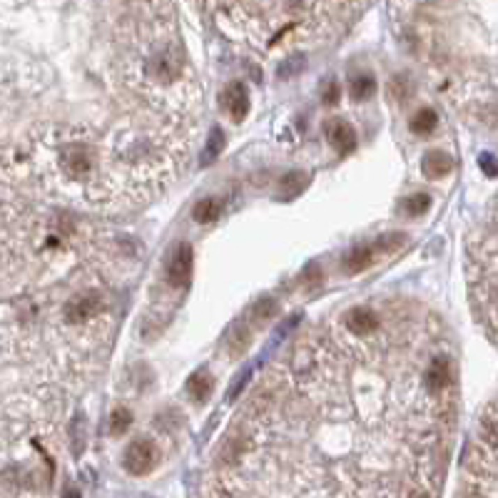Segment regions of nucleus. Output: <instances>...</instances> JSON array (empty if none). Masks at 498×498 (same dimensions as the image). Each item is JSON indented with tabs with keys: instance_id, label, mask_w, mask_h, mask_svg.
Returning a JSON list of instances; mask_svg holds the SVG:
<instances>
[{
	"instance_id": "obj_3",
	"label": "nucleus",
	"mask_w": 498,
	"mask_h": 498,
	"mask_svg": "<svg viewBox=\"0 0 498 498\" xmlns=\"http://www.w3.org/2000/svg\"><path fill=\"white\" fill-rule=\"evenodd\" d=\"M342 334L354 342H371L384 334V314L371 304H356L342 314Z\"/></svg>"
},
{
	"instance_id": "obj_5",
	"label": "nucleus",
	"mask_w": 498,
	"mask_h": 498,
	"mask_svg": "<svg viewBox=\"0 0 498 498\" xmlns=\"http://www.w3.org/2000/svg\"><path fill=\"white\" fill-rule=\"evenodd\" d=\"M192 264H195L192 244L180 242L172 252H169L167 264H165L167 287H172V289H182V287H187V282H190V277H192Z\"/></svg>"
},
{
	"instance_id": "obj_2",
	"label": "nucleus",
	"mask_w": 498,
	"mask_h": 498,
	"mask_svg": "<svg viewBox=\"0 0 498 498\" xmlns=\"http://www.w3.org/2000/svg\"><path fill=\"white\" fill-rule=\"evenodd\" d=\"M404 242H406V234H388V237H379L377 242H371V244H356V247L347 252V257H344L342 262V269L347 274L364 272L371 264H377L382 257L394 255Z\"/></svg>"
},
{
	"instance_id": "obj_16",
	"label": "nucleus",
	"mask_w": 498,
	"mask_h": 498,
	"mask_svg": "<svg viewBox=\"0 0 498 498\" xmlns=\"http://www.w3.org/2000/svg\"><path fill=\"white\" fill-rule=\"evenodd\" d=\"M70 444H73V453L80 456L82 448L87 444V421L85 416H75V421L70 423Z\"/></svg>"
},
{
	"instance_id": "obj_9",
	"label": "nucleus",
	"mask_w": 498,
	"mask_h": 498,
	"mask_svg": "<svg viewBox=\"0 0 498 498\" xmlns=\"http://www.w3.org/2000/svg\"><path fill=\"white\" fill-rule=\"evenodd\" d=\"M249 334H252V326L247 324V319L232 324V329H229V334H227V352H229V356L237 359V356H242V354L247 352Z\"/></svg>"
},
{
	"instance_id": "obj_17",
	"label": "nucleus",
	"mask_w": 498,
	"mask_h": 498,
	"mask_svg": "<svg viewBox=\"0 0 498 498\" xmlns=\"http://www.w3.org/2000/svg\"><path fill=\"white\" fill-rule=\"evenodd\" d=\"M429 207H431V197L426 195V192H416V195H412V197L404 199V204H401L404 215H409V217H421Z\"/></svg>"
},
{
	"instance_id": "obj_10",
	"label": "nucleus",
	"mask_w": 498,
	"mask_h": 498,
	"mask_svg": "<svg viewBox=\"0 0 498 498\" xmlns=\"http://www.w3.org/2000/svg\"><path fill=\"white\" fill-rule=\"evenodd\" d=\"M222 209H225V204L220 197H204L192 207V220L199 222V225H212V222L220 220Z\"/></svg>"
},
{
	"instance_id": "obj_19",
	"label": "nucleus",
	"mask_w": 498,
	"mask_h": 498,
	"mask_svg": "<svg viewBox=\"0 0 498 498\" xmlns=\"http://www.w3.org/2000/svg\"><path fill=\"white\" fill-rule=\"evenodd\" d=\"M307 185V177L301 172H294V174H289L287 180L282 182V192H279V197H284V199H289V197H294V195H299L301 192V187Z\"/></svg>"
},
{
	"instance_id": "obj_12",
	"label": "nucleus",
	"mask_w": 498,
	"mask_h": 498,
	"mask_svg": "<svg viewBox=\"0 0 498 498\" xmlns=\"http://www.w3.org/2000/svg\"><path fill=\"white\" fill-rule=\"evenodd\" d=\"M212 388H215V379L209 377V371L204 369L195 371V374L187 379V394L195 401H207L209 394H212Z\"/></svg>"
},
{
	"instance_id": "obj_11",
	"label": "nucleus",
	"mask_w": 498,
	"mask_h": 498,
	"mask_svg": "<svg viewBox=\"0 0 498 498\" xmlns=\"http://www.w3.org/2000/svg\"><path fill=\"white\" fill-rule=\"evenodd\" d=\"M374 95H377V80H374V75L361 73V75H354L352 80H349V98H352L354 103H366V100H371Z\"/></svg>"
},
{
	"instance_id": "obj_15",
	"label": "nucleus",
	"mask_w": 498,
	"mask_h": 498,
	"mask_svg": "<svg viewBox=\"0 0 498 498\" xmlns=\"http://www.w3.org/2000/svg\"><path fill=\"white\" fill-rule=\"evenodd\" d=\"M133 426V412L125 409V406H117L112 409L110 418H107V431L110 436H125V431Z\"/></svg>"
},
{
	"instance_id": "obj_14",
	"label": "nucleus",
	"mask_w": 498,
	"mask_h": 498,
	"mask_svg": "<svg viewBox=\"0 0 498 498\" xmlns=\"http://www.w3.org/2000/svg\"><path fill=\"white\" fill-rule=\"evenodd\" d=\"M277 312H279L277 299H272V296H262V299L257 301V304H252V309H249L247 324L259 326V324H264V322H269V319H274Z\"/></svg>"
},
{
	"instance_id": "obj_18",
	"label": "nucleus",
	"mask_w": 498,
	"mask_h": 498,
	"mask_svg": "<svg viewBox=\"0 0 498 498\" xmlns=\"http://www.w3.org/2000/svg\"><path fill=\"white\" fill-rule=\"evenodd\" d=\"M222 150H225V133L220 128H212L209 130L207 145H204V163L217 160L222 155Z\"/></svg>"
},
{
	"instance_id": "obj_1",
	"label": "nucleus",
	"mask_w": 498,
	"mask_h": 498,
	"mask_svg": "<svg viewBox=\"0 0 498 498\" xmlns=\"http://www.w3.org/2000/svg\"><path fill=\"white\" fill-rule=\"evenodd\" d=\"M222 30L239 35L259 50L292 47L304 40L329 33L339 13L349 6H322V3H242V6H212Z\"/></svg>"
},
{
	"instance_id": "obj_7",
	"label": "nucleus",
	"mask_w": 498,
	"mask_h": 498,
	"mask_svg": "<svg viewBox=\"0 0 498 498\" xmlns=\"http://www.w3.org/2000/svg\"><path fill=\"white\" fill-rule=\"evenodd\" d=\"M222 107L234 122H242L249 112V90L242 80H234L222 90Z\"/></svg>"
},
{
	"instance_id": "obj_13",
	"label": "nucleus",
	"mask_w": 498,
	"mask_h": 498,
	"mask_svg": "<svg viewBox=\"0 0 498 498\" xmlns=\"http://www.w3.org/2000/svg\"><path fill=\"white\" fill-rule=\"evenodd\" d=\"M439 128V115L431 107H421L416 110V115L409 120V130H412L416 137H429L434 130Z\"/></svg>"
},
{
	"instance_id": "obj_20",
	"label": "nucleus",
	"mask_w": 498,
	"mask_h": 498,
	"mask_svg": "<svg viewBox=\"0 0 498 498\" xmlns=\"http://www.w3.org/2000/svg\"><path fill=\"white\" fill-rule=\"evenodd\" d=\"M322 98H324L326 105H336L339 98H342V85H339L336 80H329L324 90H322Z\"/></svg>"
},
{
	"instance_id": "obj_21",
	"label": "nucleus",
	"mask_w": 498,
	"mask_h": 498,
	"mask_svg": "<svg viewBox=\"0 0 498 498\" xmlns=\"http://www.w3.org/2000/svg\"><path fill=\"white\" fill-rule=\"evenodd\" d=\"M478 165H481L483 174L486 177H498V157L496 155H488V152H483L481 160H478Z\"/></svg>"
},
{
	"instance_id": "obj_4",
	"label": "nucleus",
	"mask_w": 498,
	"mask_h": 498,
	"mask_svg": "<svg viewBox=\"0 0 498 498\" xmlns=\"http://www.w3.org/2000/svg\"><path fill=\"white\" fill-rule=\"evenodd\" d=\"M160 446L157 441L150 439V436H139V439H133L125 448V469L133 476H145L160 464Z\"/></svg>"
},
{
	"instance_id": "obj_8",
	"label": "nucleus",
	"mask_w": 498,
	"mask_h": 498,
	"mask_svg": "<svg viewBox=\"0 0 498 498\" xmlns=\"http://www.w3.org/2000/svg\"><path fill=\"white\" fill-rule=\"evenodd\" d=\"M453 169V157L444 150H429L421 160V172L429 180H444Z\"/></svg>"
},
{
	"instance_id": "obj_22",
	"label": "nucleus",
	"mask_w": 498,
	"mask_h": 498,
	"mask_svg": "<svg viewBox=\"0 0 498 498\" xmlns=\"http://www.w3.org/2000/svg\"><path fill=\"white\" fill-rule=\"evenodd\" d=\"M63 498H80V491H77V488H68Z\"/></svg>"
},
{
	"instance_id": "obj_6",
	"label": "nucleus",
	"mask_w": 498,
	"mask_h": 498,
	"mask_svg": "<svg viewBox=\"0 0 498 498\" xmlns=\"http://www.w3.org/2000/svg\"><path fill=\"white\" fill-rule=\"evenodd\" d=\"M324 135L326 139H329V145L334 147L336 152H342V155H347V152H352L354 147H356V130H354L352 122L344 120V117H331V120H326Z\"/></svg>"
}]
</instances>
